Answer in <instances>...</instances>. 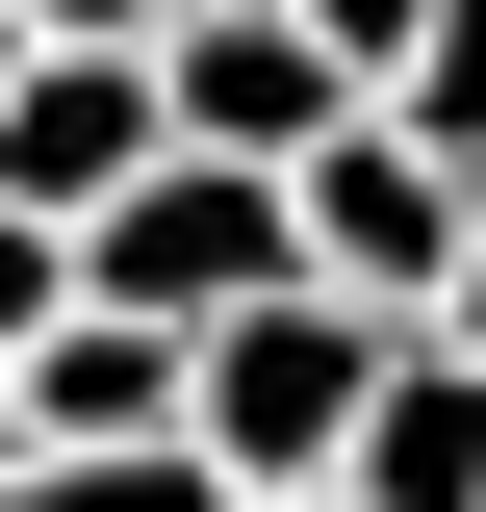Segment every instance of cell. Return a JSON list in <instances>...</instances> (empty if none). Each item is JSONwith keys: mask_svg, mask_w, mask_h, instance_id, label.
I'll return each instance as SVG.
<instances>
[{"mask_svg": "<svg viewBox=\"0 0 486 512\" xmlns=\"http://www.w3.org/2000/svg\"><path fill=\"white\" fill-rule=\"evenodd\" d=\"M307 26H333V77H359V103H384V77L435 52V0H307Z\"/></svg>", "mask_w": 486, "mask_h": 512, "instance_id": "obj_10", "label": "cell"}, {"mask_svg": "<svg viewBox=\"0 0 486 512\" xmlns=\"http://www.w3.org/2000/svg\"><path fill=\"white\" fill-rule=\"evenodd\" d=\"M180 154V103H154V52H52L26 26V103H0V205H52V231H103L128 180Z\"/></svg>", "mask_w": 486, "mask_h": 512, "instance_id": "obj_5", "label": "cell"}, {"mask_svg": "<svg viewBox=\"0 0 486 512\" xmlns=\"http://www.w3.org/2000/svg\"><path fill=\"white\" fill-rule=\"evenodd\" d=\"M154 103H180V154H256V180H307V154L359 128V77H333V26H307V0H180Z\"/></svg>", "mask_w": 486, "mask_h": 512, "instance_id": "obj_4", "label": "cell"}, {"mask_svg": "<svg viewBox=\"0 0 486 512\" xmlns=\"http://www.w3.org/2000/svg\"><path fill=\"white\" fill-rule=\"evenodd\" d=\"M256 512H359V487H256Z\"/></svg>", "mask_w": 486, "mask_h": 512, "instance_id": "obj_14", "label": "cell"}, {"mask_svg": "<svg viewBox=\"0 0 486 512\" xmlns=\"http://www.w3.org/2000/svg\"><path fill=\"white\" fill-rule=\"evenodd\" d=\"M0 103H26V0H0Z\"/></svg>", "mask_w": 486, "mask_h": 512, "instance_id": "obj_13", "label": "cell"}, {"mask_svg": "<svg viewBox=\"0 0 486 512\" xmlns=\"http://www.w3.org/2000/svg\"><path fill=\"white\" fill-rule=\"evenodd\" d=\"M461 231H486V180H461V154H435V128L410 103H359V128H333V154H307V282H359V308H461Z\"/></svg>", "mask_w": 486, "mask_h": 512, "instance_id": "obj_3", "label": "cell"}, {"mask_svg": "<svg viewBox=\"0 0 486 512\" xmlns=\"http://www.w3.org/2000/svg\"><path fill=\"white\" fill-rule=\"evenodd\" d=\"M435 333H461V359H486V231H461V308H435Z\"/></svg>", "mask_w": 486, "mask_h": 512, "instance_id": "obj_12", "label": "cell"}, {"mask_svg": "<svg viewBox=\"0 0 486 512\" xmlns=\"http://www.w3.org/2000/svg\"><path fill=\"white\" fill-rule=\"evenodd\" d=\"M77 308V231H52V205H0V384H26V333H52Z\"/></svg>", "mask_w": 486, "mask_h": 512, "instance_id": "obj_9", "label": "cell"}, {"mask_svg": "<svg viewBox=\"0 0 486 512\" xmlns=\"http://www.w3.org/2000/svg\"><path fill=\"white\" fill-rule=\"evenodd\" d=\"M52 52H180V0H26Z\"/></svg>", "mask_w": 486, "mask_h": 512, "instance_id": "obj_11", "label": "cell"}, {"mask_svg": "<svg viewBox=\"0 0 486 512\" xmlns=\"http://www.w3.org/2000/svg\"><path fill=\"white\" fill-rule=\"evenodd\" d=\"M384 103H410V128H435V154H461V180H486V0H435V52H410V77H384Z\"/></svg>", "mask_w": 486, "mask_h": 512, "instance_id": "obj_8", "label": "cell"}, {"mask_svg": "<svg viewBox=\"0 0 486 512\" xmlns=\"http://www.w3.org/2000/svg\"><path fill=\"white\" fill-rule=\"evenodd\" d=\"M307 282V180H256V154H154V180L77 231V308H154V333H231Z\"/></svg>", "mask_w": 486, "mask_h": 512, "instance_id": "obj_2", "label": "cell"}, {"mask_svg": "<svg viewBox=\"0 0 486 512\" xmlns=\"http://www.w3.org/2000/svg\"><path fill=\"white\" fill-rule=\"evenodd\" d=\"M0 461H26V410H0Z\"/></svg>", "mask_w": 486, "mask_h": 512, "instance_id": "obj_15", "label": "cell"}, {"mask_svg": "<svg viewBox=\"0 0 486 512\" xmlns=\"http://www.w3.org/2000/svg\"><path fill=\"white\" fill-rule=\"evenodd\" d=\"M384 359H410V308H359V282H282V308H231V333H205V461H231V487H359Z\"/></svg>", "mask_w": 486, "mask_h": 512, "instance_id": "obj_1", "label": "cell"}, {"mask_svg": "<svg viewBox=\"0 0 486 512\" xmlns=\"http://www.w3.org/2000/svg\"><path fill=\"white\" fill-rule=\"evenodd\" d=\"M0 512H256L205 436H154V461H0Z\"/></svg>", "mask_w": 486, "mask_h": 512, "instance_id": "obj_7", "label": "cell"}, {"mask_svg": "<svg viewBox=\"0 0 486 512\" xmlns=\"http://www.w3.org/2000/svg\"><path fill=\"white\" fill-rule=\"evenodd\" d=\"M359 512H486V359H461V333L384 359V410H359Z\"/></svg>", "mask_w": 486, "mask_h": 512, "instance_id": "obj_6", "label": "cell"}]
</instances>
